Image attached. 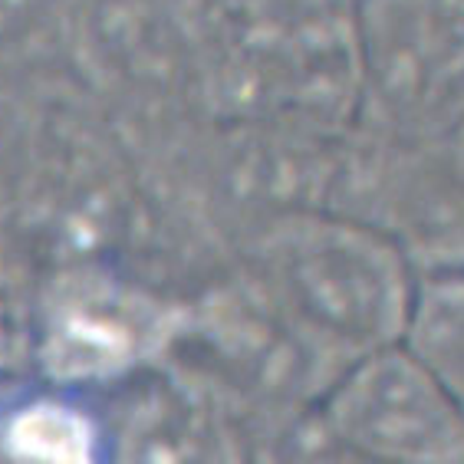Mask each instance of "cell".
Wrapping results in <instances>:
<instances>
[{
    "mask_svg": "<svg viewBox=\"0 0 464 464\" xmlns=\"http://www.w3.org/2000/svg\"><path fill=\"white\" fill-rule=\"evenodd\" d=\"M70 0H0V63L63 53Z\"/></svg>",
    "mask_w": 464,
    "mask_h": 464,
    "instance_id": "obj_3",
    "label": "cell"
},
{
    "mask_svg": "<svg viewBox=\"0 0 464 464\" xmlns=\"http://www.w3.org/2000/svg\"><path fill=\"white\" fill-rule=\"evenodd\" d=\"M205 80L359 90L356 0H195Z\"/></svg>",
    "mask_w": 464,
    "mask_h": 464,
    "instance_id": "obj_1",
    "label": "cell"
},
{
    "mask_svg": "<svg viewBox=\"0 0 464 464\" xmlns=\"http://www.w3.org/2000/svg\"><path fill=\"white\" fill-rule=\"evenodd\" d=\"M10 448L34 464H92L90 429L56 409H36L14 421Z\"/></svg>",
    "mask_w": 464,
    "mask_h": 464,
    "instance_id": "obj_4",
    "label": "cell"
},
{
    "mask_svg": "<svg viewBox=\"0 0 464 464\" xmlns=\"http://www.w3.org/2000/svg\"><path fill=\"white\" fill-rule=\"evenodd\" d=\"M359 90L419 125L464 119V0H356Z\"/></svg>",
    "mask_w": 464,
    "mask_h": 464,
    "instance_id": "obj_2",
    "label": "cell"
}]
</instances>
